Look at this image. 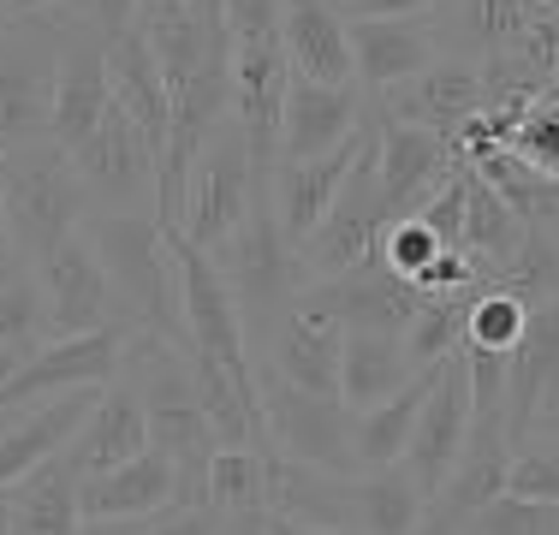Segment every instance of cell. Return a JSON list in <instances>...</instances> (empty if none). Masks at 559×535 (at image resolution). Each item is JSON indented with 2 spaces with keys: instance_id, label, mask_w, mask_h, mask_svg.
<instances>
[{
  "instance_id": "484cf974",
  "label": "cell",
  "mask_w": 559,
  "mask_h": 535,
  "mask_svg": "<svg viewBox=\"0 0 559 535\" xmlns=\"http://www.w3.org/2000/svg\"><path fill=\"white\" fill-rule=\"evenodd\" d=\"M12 512V535H78L84 530V476L60 459L31 471L12 494H0Z\"/></svg>"
},
{
  "instance_id": "603a6c76",
  "label": "cell",
  "mask_w": 559,
  "mask_h": 535,
  "mask_svg": "<svg viewBox=\"0 0 559 535\" xmlns=\"http://www.w3.org/2000/svg\"><path fill=\"white\" fill-rule=\"evenodd\" d=\"M108 84H114V102L131 114V126L150 138L155 155H167V138H173V90H167V72L162 60L150 54L138 31L114 36L108 43Z\"/></svg>"
},
{
  "instance_id": "ba28073f",
  "label": "cell",
  "mask_w": 559,
  "mask_h": 535,
  "mask_svg": "<svg viewBox=\"0 0 559 535\" xmlns=\"http://www.w3.org/2000/svg\"><path fill=\"white\" fill-rule=\"evenodd\" d=\"M55 72L60 24H12L0 36V143L55 138Z\"/></svg>"
},
{
  "instance_id": "3957f363",
  "label": "cell",
  "mask_w": 559,
  "mask_h": 535,
  "mask_svg": "<svg viewBox=\"0 0 559 535\" xmlns=\"http://www.w3.org/2000/svg\"><path fill=\"white\" fill-rule=\"evenodd\" d=\"M0 209H7V226L31 268L96 221V197L78 179V160L55 138L12 143L0 155Z\"/></svg>"
},
{
  "instance_id": "5bb4252c",
  "label": "cell",
  "mask_w": 559,
  "mask_h": 535,
  "mask_svg": "<svg viewBox=\"0 0 559 535\" xmlns=\"http://www.w3.org/2000/svg\"><path fill=\"white\" fill-rule=\"evenodd\" d=\"M464 447H471V364H464V352H459L435 369V387H429V399H423L417 435H411V452H405L411 482L435 500L452 482V471H459Z\"/></svg>"
},
{
  "instance_id": "7a4b0ae2",
  "label": "cell",
  "mask_w": 559,
  "mask_h": 535,
  "mask_svg": "<svg viewBox=\"0 0 559 535\" xmlns=\"http://www.w3.org/2000/svg\"><path fill=\"white\" fill-rule=\"evenodd\" d=\"M90 245L108 268L119 328L162 333V340L185 345V286H179V257H173V233L162 226V214H96Z\"/></svg>"
},
{
  "instance_id": "e0dca14e",
  "label": "cell",
  "mask_w": 559,
  "mask_h": 535,
  "mask_svg": "<svg viewBox=\"0 0 559 535\" xmlns=\"http://www.w3.org/2000/svg\"><path fill=\"white\" fill-rule=\"evenodd\" d=\"M376 107L393 126H417V131H435V138L459 143V131L488 107V84H483V66H471V60H435L411 84L388 90Z\"/></svg>"
},
{
  "instance_id": "ee69618b",
  "label": "cell",
  "mask_w": 559,
  "mask_h": 535,
  "mask_svg": "<svg viewBox=\"0 0 559 535\" xmlns=\"http://www.w3.org/2000/svg\"><path fill=\"white\" fill-rule=\"evenodd\" d=\"M78 535H150V518H84Z\"/></svg>"
},
{
  "instance_id": "8d00e7d4",
  "label": "cell",
  "mask_w": 559,
  "mask_h": 535,
  "mask_svg": "<svg viewBox=\"0 0 559 535\" xmlns=\"http://www.w3.org/2000/svg\"><path fill=\"white\" fill-rule=\"evenodd\" d=\"M381 257H388L393 274H405L411 286H417V280L447 257V245H441V238H435L429 226L417 221V214H411V221H393V226H388V238H381Z\"/></svg>"
},
{
  "instance_id": "83f0119b",
  "label": "cell",
  "mask_w": 559,
  "mask_h": 535,
  "mask_svg": "<svg viewBox=\"0 0 559 535\" xmlns=\"http://www.w3.org/2000/svg\"><path fill=\"white\" fill-rule=\"evenodd\" d=\"M417 381L411 352L399 333H345V357H340V399L345 411H376L393 393Z\"/></svg>"
},
{
  "instance_id": "9c48e42d",
  "label": "cell",
  "mask_w": 559,
  "mask_h": 535,
  "mask_svg": "<svg viewBox=\"0 0 559 535\" xmlns=\"http://www.w3.org/2000/svg\"><path fill=\"white\" fill-rule=\"evenodd\" d=\"M381 138V131H376ZM393 214L381 203V173H376V143H369L364 155H357L352 179H345L340 203L328 209V221L310 233V245L298 250L304 257V274L310 280H340L352 274V268H364L369 257L381 250V238H388Z\"/></svg>"
},
{
  "instance_id": "f907efd6",
  "label": "cell",
  "mask_w": 559,
  "mask_h": 535,
  "mask_svg": "<svg viewBox=\"0 0 559 535\" xmlns=\"http://www.w3.org/2000/svg\"><path fill=\"white\" fill-rule=\"evenodd\" d=\"M7 423H12V411H0V428H7Z\"/></svg>"
},
{
  "instance_id": "e575fe53",
  "label": "cell",
  "mask_w": 559,
  "mask_h": 535,
  "mask_svg": "<svg viewBox=\"0 0 559 535\" xmlns=\"http://www.w3.org/2000/svg\"><path fill=\"white\" fill-rule=\"evenodd\" d=\"M48 340H55V328H48L36 280L24 274V280H12V286H0V345H31V352H43Z\"/></svg>"
},
{
  "instance_id": "d590c367",
  "label": "cell",
  "mask_w": 559,
  "mask_h": 535,
  "mask_svg": "<svg viewBox=\"0 0 559 535\" xmlns=\"http://www.w3.org/2000/svg\"><path fill=\"white\" fill-rule=\"evenodd\" d=\"M459 535H559V506H536V500H518V494H500V500H488Z\"/></svg>"
},
{
  "instance_id": "8992f818",
  "label": "cell",
  "mask_w": 559,
  "mask_h": 535,
  "mask_svg": "<svg viewBox=\"0 0 559 535\" xmlns=\"http://www.w3.org/2000/svg\"><path fill=\"white\" fill-rule=\"evenodd\" d=\"M257 387H262V423H269L274 459L304 464V471H328V476H357V411H345V399L304 393L269 364H257Z\"/></svg>"
},
{
  "instance_id": "6da1fadb",
  "label": "cell",
  "mask_w": 559,
  "mask_h": 535,
  "mask_svg": "<svg viewBox=\"0 0 559 535\" xmlns=\"http://www.w3.org/2000/svg\"><path fill=\"white\" fill-rule=\"evenodd\" d=\"M126 374L143 399L150 417V447L167 452L179 471V506H203L209 500V464L221 452V435L209 423L203 399H197V374L185 345L162 340V333H126Z\"/></svg>"
},
{
  "instance_id": "277c9868",
  "label": "cell",
  "mask_w": 559,
  "mask_h": 535,
  "mask_svg": "<svg viewBox=\"0 0 559 535\" xmlns=\"http://www.w3.org/2000/svg\"><path fill=\"white\" fill-rule=\"evenodd\" d=\"M209 257H215L226 292H233L238 316H245V328H250V340H262V333H269L274 321L310 292L304 257L286 245L269 197H257V209L238 221V233L226 238L221 250H209Z\"/></svg>"
},
{
  "instance_id": "d6a6232c",
  "label": "cell",
  "mask_w": 559,
  "mask_h": 535,
  "mask_svg": "<svg viewBox=\"0 0 559 535\" xmlns=\"http://www.w3.org/2000/svg\"><path fill=\"white\" fill-rule=\"evenodd\" d=\"M464 310H471V292L464 298H423V310L405 333V352L417 374H435L447 357L464 352Z\"/></svg>"
},
{
  "instance_id": "ab89813d",
  "label": "cell",
  "mask_w": 559,
  "mask_h": 535,
  "mask_svg": "<svg viewBox=\"0 0 559 535\" xmlns=\"http://www.w3.org/2000/svg\"><path fill=\"white\" fill-rule=\"evenodd\" d=\"M334 7L345 12V24H357V19H435L441 0H334Z\"/></svg>"
},
{
  "instance_id": "c3c4849f",
  "label": "cell",
  "mask_w": 559,
  "mask_h": 535,
  "mask_svg": "<svg viewBox=\"0 0 559 535\" xmlns=\"http://www.w3.org/2000/svg\"><path fill=\"white\" fill-rule=\"evenodd\" d=\"M12 31V0H0V36Z\"/></svg>"
},
{
  "instance_id": "60d3db41",
  "label": "cell",
  "mask_w": 559,
  "mask_h": 535,
  "mask_svg": "<svg viewBox=\"0 0 559 535\" xmlns=\"http://www.w3.org/2000/svg\"><path fill=\"white\" fill-rule=\"evenodd\" d=\"M84 12L96 19V31L114 43V36L131 31V12H138V0H84Z\"/></svg>"
},
{
  "instance_id": "2e32d148",
  "label": "cell",
  "mask_w": 559,
  "mask_h": 535,
  "mask_svg": "<svg viewBox=\"0 0 559 535\" xmlns=\"http://www.w3.org/2000/svg\"><path fill=\"white\" fill-rule=\"evenodd\" d=\"M310 298L322 304L345 333H399V340L411 333V321L423 310V292L411 286L405 274H393L381 250L340 280H310Z\"/></svg>"
},
{
  "instance_id": "30bf717a",
  "label": "cell",
  "mask_w": 559,
  "mask_h": 535,
  "mask_svg": "<svg viewBox=\"0 0 559 535\" xmlns=\"http://www.w3.org/2000/svg\"><path fill=\"white\" fill-rule=\"evenodd\" d=\"M31 280H36V292H43L55 340L119 328V304H114V286H108V268H102L96 245H90V226L78 238H66L60 250H48V257L31 268Z\"/></svg>"
},
{
  "instance_id": "44dd1931",
  "label": "cell",
  "mask_w": 559,
  "mask_h": 535,
  "mask_svg": "<svg viewBox=\"0 0 559 535\" xmlns=\"http://www.w3.org/2000/svg\"><path fill=\"white\" fill-rule=\"evenodd\" d=\"M143 452H150V417H143L138 387L119 374L114 387H102L90 423L78 428V440L66 447V464L90 482V476H108V471H119V464L143 459Z\"/></svg>"
},
{
  "instance_id": "f35d334b",
  "label": "cell",
  "mask_w": 559,
  "mask_h": 535,
  "mask_svg": "<svg viewBox=\"0 0 559 535\" xmlns=\"http://www.w3.org/2000/svg\"><path fill=\"white\" fill-rule=\"evenodd\" d=\"M150 535H226V518L209 506H173V512L150 518Z\"/></svg>"
},
{
  "instance_id": "4316f807",
  "label": "cell",
  "mask_w": 559,
  "mask_h": 535,
  "mask_svg": "<svg viewBox=\"0 0 559 535\" xmlns=\"http://www.w3.org/2000/svg\"><path fill=\"white\" fill-rule=\"evenodd\" d=\"M423 524H429V494L411 482L405 464H393V471H357L352 476L345 535H423Z\"/></svg>"
},
{
  "instance_id": "b9f144b4",
  "label": "cell",
  "mask_w": 559,
  "mask_h": 535,
  "mask_svg": "<svg viewBox=\"0 0 559 535\" xmlns=\"http://www.w3.org/2000/svg\"><path fill=\"white\" fill-rule=\"evenodd\" d=\"M24 274H31V262H24L19 238H12V226H7V209H0V286H12V280H24Z\"/></svg>"
},
{
  "instance_id": "d4e9b609",
  "label": "cell",
  "mask_w": 559,
  "mask_h": 535,
  "mask_svg": "<svg viewBox=\"0 0 559 535\" xmlns=\"http://www.w3.org/2000/svg\"><path fill=\"white\" fill-rule=\"evenodd\" d=\"M464 191H471L464 197V238H459L464 262L483 280H506V268L524 257V245H530V226L506 209V197L476 167H471V179H464Z\"/></svg>"
},
{
  "instance_id": "ac0fdd59",
  "label": "cell",
  "mask_w": 559,
  "mask_h": 535,
  "mask_svg": "<svg viewBox=\"0 0 559 535\" xmlns=\"http://www.w3.org/2000/svg\"><path fill=\"white\" fill-rule=\"evenodd\" d=\"M352 60H357V90L381 102L388 90L411 84L441 60V24L435 19H357L352 24Z\"/></svg>"
},
{
  "instance_id": "1f68e13d",
  "label": "cell",
  "mask_w": 559,
  "mask_h": 535,
  "mask_svg": "<svg viewBox=\"0 0 559 535\" xmlns=\"http://www.w3.org/2000/svg\"><path fill=\"white\" fill-rule=\"evenodd\" d=\"M524 333H530V304L518 298V292H506L500 280H483V286L471 292V310H464V345H471V352L512 357Z\"/></svg>"
},
{
  "instance_id": "ffe728a7",
  "label": "cell",
  "mask_w": 559,
  "mask_h": 535,
  "mask_svg": "<svg viewBox=\"0 0 559 535\" xmlns=\"http://www.w3.org/2000/svg\"><path fill=\"white\" fill-rule=\"evenodd\" d=\"M280 43H286L292 78H304V84H328V90L357 84L352 24H345V12L334 0H286Z\"/></svg>"
},
{
  "instance_id": "f6af8a7d",
  "label": "cell",
  "mask_w": 559,
  "mask_h": 535,
  "mask_svg": "<svg viewBox=\"0 0 559 535\" xmlns=\"http://www.w3.org/2000/svg\"><path fill=\"white\" fill-rule=\"evenodd\" d=\"M262 524H269V535H340V530H316V524H298V518H280V512H269Z\"/></svg>"
},
{
  "instance_id": "7402d4cb",
  "label": "cell",
  "mask_w": 559,
  "mask_h": 535,
  "mask_svg": "<svg viewBox=\"0 0 559 535\" xmlns=\"http://www.w3.org/2000/svg\"><path fill=\"white\" fill-rule=\"evenodd\" d=\"M559 411V304L530 310V333L512 352V440H530Z\"/></svg>"
},
{
  "instance_id": "7bdbcfd3",
  "label": "cell",
  "mask_w": 559,
  "mask_h": 535,
  "mask_svg": "<svg viewBox=\"0 0 559 535\" xmlns=\"http://www.w3.org/2000/svg\"><path fill=\"white\" fill-rule=\"evenodd\" d=\"M84 7V0H78ZM60 12H72V0H12V24H48L60 19Z\"/></svg>"
},
{
  "instance_id": "4dcf8cb0",
  "label": "cell",
  "mask_w": 559,
  "mask_h": 535,
  "mask_svg": "<svg viewBox=\"0 0 559 535\" xmlns=\"http://www.w3.org/2000/svg\"><path fill=\"white\" fill-rule=\"evenodd\" d=\"M429 387H435V374H417V381H411L405 393H393L388 405L357 411V471H393V464H405Z\"/></svg>"
},
{
  "instance_id": "5b68a950",
  "label": "cell",
  "mask_w": 559,
  "mask_h": 535,
  "mask_svg": "<svg viewBox=\"0 0 559 535\" xmlns=\"http://www.w3.org/2000/svg\"><path fill=\"white\" fill-rule=\"evenodd\" d=\"M257 197H269V179L257 167V150H250L238 114L226 119L215 138L203 143L191 179H185V209H179V238L197 250H221L226 238L238 233Z\"/></svg>"
},
{
  "instance_id": "7dc6e473",
  "label": "cell",
  "mask_w": 559,
  "mask_h": 535,
  "mask_svg": "<svg viewBox=\"0 0 559 535\" xmlns=\"http://www.w3.org/2000/svg\"><path fill=\"white\" fill-rule=\"evenodd\" d=\"M226 535H269V524H262V518H245V524H226Z\"/></svg>"
},
{
  "instance_id": "9a60e30c",
  "label": "cell",
  "mask_w": 559,
  "mask_h": 535,
  "mask_svg": "<svg viewBox=\"0 0 559 535\" xmlns=\"http://www.w3.org/2000/svg\"><path fill=\"white\" fill-rule=\"evenodd\" d=\"M459 167H464L459 143L435 138V131H417V126H393V119L381 114L376 173H381V203H388L393 221L423 214L452 185V173H459Z\"/></svg>"
},
{
  "instance_id": "8fae6325",
  "label": "cell",
  "mask_w": 559,
  "mask_h": 535,
  "mask_svg": "<svg viewBox=\"0 0 559 535\" xmlns=\"http://www.w3.org/2000/svg\"><path fill=\"white\" fill-rule=\"evenodd\" d=\"M376 131H381V107L369 102V119H364V131H357L352 143H340V150H328L316 160H280V167H274L269 203H274V221H280V233H286L292 250H304V245H310V233L328 221V209L340 203L345 179H352L357 155L376 143Z\"/></svg>"
},
{
  "instance_id": "7c38bea8",
  "label": "cell",
  "mask_w": 559,
  "mask_h": 535,
  "mask_svg": "<svg viewBox=\"0 0 559 535\" xmlns=\"http://www.w3.org/2000/svg\"><path fill=\"white\" fill-rule=\"evenodd\" d=\"M126 369V328L78 333V340H48L31 364L19 369V381L0 393V411H36L48 399L84 393V387H114Z\"/></svg>"
},
{
  "instance_id": "4fadbf2b",
  "label": "cell",
  "mask_w": 559,
  "mask_h": 535,
  "mask_svg": "<svg viewBox=\"0 0 559 535\" xmlns=\"http://www.w3.org/2000/svg\"><path fill=\"white\" fill-rule=\"evenodd\" d=\"M257 364H269L274 374H286L292 387L304 393H322V399H340V357H345V328L322 304L304 292L286 316L274 321L262 340H250Z\"/></svg>"
},
{
  "instance_id": "74e56055",
  "label": "cell",
  "mask_w": 559,
  "mask_h": 535,
  "mask_svg": "<svg viewBox=\"0 0 559 535\" xmlns=\"http://www.w3.org/2000/svg\"><path fill=\"white\" fill-rule=\"evenodd\" d=\"M464 179H471V160H464V167L452 173V185H447V191H441L429 209L417 214V221L429 226V233L441 238L447 250H459V238H464V197H471V191H464Z\"/></svg>"
},
{
  "instance_id": "cb8c5ba5",
  "label": "cell",
  "mask_w": 559,
  "mask_h": 535,
  "mask_svg": "<svg viewBox=\"0 0 559 535\" xmlns=\"http://www.w3.org/2000/svg\"><path fill=\"white\" fill-rule=\"evenodd\" d=\"M173 506H179V471L155 447L108 476L84 482V518H162Z\"/></svg>"
},
{
  "instance_id": "681fc988",
  "label": "cell",
  "mask_w": 559,
  "mask_h": 535,
  "mask_svg": "<svg viewBox=\"0 0 559 535\" xmlns=\"http://www.w3.org/2000/svg\"><path fill=\"white\" fill-rule=\"evenodd\" d=\"M536 435H559V411H554V417H548V423L536 428Z\"/></svg>"
},
{
  "instance_id": "52a82bcc",
  "label": "cell",
  "mask_w": 559,
  "mask_h": 535,
  "mask_svg": "<svg viewBox=\"0 0 559 535\" xmlns=\"http://www.w3.org/2000/svg\"><path fill=\"white\" fill-rule=\"evenodd\" d=\"M78 179L96 197V214H162V155L150 150L131 114L114 102V114L72 150Z\"/></svg>"
},
{
  "instance_id": "836d02e7",
  "label": "cell",
  "mask_w": 559,
  "mask_h": 535,
  "mask_svg": "<svg viewBox=\"0 0 559 535\" xmlns=\"http://www.w3.org/2000/svg\"><path fill=\"white\" fill-rule=\"evenodd\" d=\"M506 494L536 506H559V435H530L518 440L512 471H506Z\"/></svg>"
},
{
  "instance_id": "d6986e66",
  "label": "cell",
  "mask_w": 559,
  "mask_h": 535,
  "mask_svg": "<svg viewBox=\"0 0 559 535\" xmlns=\"http://www.w3.org/2000/svg\"><path fill=\"white\" fill-rule=\"evenodd\" d=\"M369 119V96L357 84L328 90V84H304L292 78L286 90V114H280V160H316L340 143H352Z\"/></svg>"
},
{
  "instance_id": "f1b7e54d",
  "label": "cell",
  "mask_w": 559,
  "mask_h": 535,
  "mask_svg": "<svg viewBox=\"0 0 559 535\" xmlns=\"http://www.w3.org/2000/svg\"><path fill=\"white\" fill-rule=\"evenodd\" d=\"M209 512H221L226 524L245 518H269L274 512V452H250V447H221L209 464Z\"/></svg>"
},
{
  "instance_id": "bcb514c9",
  "label": "cell",
  "mask_w": 559,
  "mask_h": 535,
  "mask_svg": "<svg viewBox=\"0 0 559 535\" xmlns=\"http://www.w3.org/2000/svg\"><path fill=\"white\" fill-rule=\"evenodd\" d=\"M191 7L203 12L209 24H221V31H226V12H233V0H191Z\"/></svg>"
},
{
  "instance_id": "f546056e",
  "label": "cell",
  "mask_w": 559,
  "mask_h": 535,
  "mask_svg": "<svg viewBox=\"0 0 559 535\" xmlns=\"http://www.w3.org/2000/svg\"><path fill=\"white\" fill-rule=\"evenodd\" d=\"M488 185L506 197V209L530 226V233H559V179L542 173L536 160H524L518 150H488L471 160Z\"/></svg>"
}]
</instances>
